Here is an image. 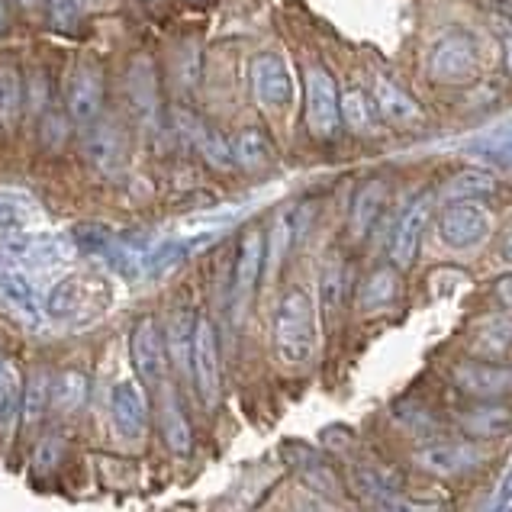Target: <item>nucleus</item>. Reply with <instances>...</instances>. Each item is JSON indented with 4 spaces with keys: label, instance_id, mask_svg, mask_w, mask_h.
<instances>
[{
    "label": "nucleus",
    "instance_id": "13",
    "mask_svg": "<svg viewBox=\"0 0 512 512\" xmlns=\"http://www.w3.org/2000/svg\"><path fill=\"white\" fill-rule=\"evenodd\" d=\"M261 268H265V236L258 229H248L242 242H239V255H236V274H232V303L242 313L248 300H252Z\"/></svg>",
    "mask_w": 512,
    "mask_h": 512
},
{
    "label": "nucleus",
    "instance_id": "19",
    "mask_svg": "<svg viewBox=\"0 0 512 512\" xmlns=\"http://www.w3.org/2000/svg\"><path fill=\"white\" fill-rule=\"evenodd\" d=\"M384 203H387V187H384V181H368V184L358 187L355 200H351V213H348V232H351V239H355V242L368 239V232L374 229L380 210H384Z\"/></svg>",
    "mask_w": 512,
    "mask_h": 512
},
{
    "label": "nucleus",
    "instance_id": "10",
    "mask_svg": "<svg viewBox=\"0 0 512 512\" xmlns=\"http://www.w3.org/2000/svg\"><path fill=\"white\" fill-rule=\"evenodd\" d=\"M413 461L419 471H426L429 477L455 480V477L471 474L484 458H480V451L467 442H429L416 451Z\"/></svg>",
    "mask_w": 512,
    "mask_h": 512
},
{
    "label": "nucleus",
    "instance_id": "8",
    "mask_svg": "<svg viewBox=\"0 0 512 512\" xmlns=\"http://www.w3.org/2000/svg\"><path fill=\"white\" fill-rule=\"evenodd\" d=\"M490 213L480 203H451V207L438 216V236L448 248H474L490 236Z\"/></svg>",
    "mask_w": 512,
    "mask_h": 512
},
{
    "label": "nucleus",
    "instance_id": "25",
    "mask_svg": "<svg viewBox=\"0 0 512 512\" xmlns=\"http://www.w3.org/2000/svg\"><path fill=\"white\" fill-rule=\"evenodd\" d=\"M397 294H400L397 271L380 268V271H374L368 281L361 284L358 303H361V310H384V306H390L393 300H397Z\"/></svg>",
    "mask_w": 512,
    "mask_h": 512
},
{
    "label": "nucleus",
    "instance_id": "20",
    "mask_svg": "<svg viewBox=\"0 0 512 512\" xmlns=\"http://www.w3.org/2000/svg\"><path fill=\"white\" fill-rule=\"evenodd\" d=\"M512 348V316H484L474 329V358L496 361Z\"/></svg>",
    "mask_w": 512,
    "mask_h": 512
},
{
    "label": "nucleus",
    "instance_id": "37",
    "mask_svg": "<svg viewBox=\"0 0 512 512\" xmlns=\"http://www.w3.org/2000/svg\"><path fill=\"white\" fill-rule=\"evenodd\" d=\"M49 4V17L55 29H71L78 20V4L75 0H46Z\"/></svg>",
    "mask_w": 512,
    "mask_h": 512
},
{
    "label": "nucleus",
    "instance_id": "45",
    "mask_svg": "<svg viewBox=\"0 0 512 512\" xmlns=\"http://www.w3.org/2000/svg\"><path fill=\"white\" fill-rule=\"evenodd\" d=\"M78 7H94V4H100V0H75Z\"/></svg>",
    "mask_w": 512,
    "mask_h": 512
},
{
    "label": "nucleus",
    "instance_id": "22",
    "mask_svg": "<svg viewBox=\"0 0 512 512\" xmlns=\"http://www.w3.org/2000/svg\"><path fill=\"white\" fill-rule=\"evenodd\" d=\"M496 190V174L487 168H464L445 184V197L451 203H477L480 197H490Z\"/></svg>",
    "mask_w": 512,
    "mask_h": 512
},
{
    "label": "nucleus",
    "instance_id": "40",
    "mask_svg": "<svg viewBox=\"0 0 512 512\" xmlns=\"http://www.w3.org/2000/svg\"><path fill=\"white\" fill-rule=\"evenodd\" d=\"M500 36H503V55H506V68H509V75H512V26H509V29L503 26V33H500Z\"/></svg>",
    "mask_w": 512,
    "mask_h": 512
},
{
    "label": "nucleus",
    "instance_id": "3",
    "mask_svg": "<svg viewBox=\"0 0 512 512\" xmlns=\"http://www.w3.org/2000/svg\"><path fill=\"white\" fill-rule=\"evenodd\" d=\"M248 84L258 100V107H265L271 113H284L294 104V75L281 55L274 52H258L248 62Z\"/></svg>",
    "mask_w": 512,
    "mask_h": 512
},
{
    "label": "nucleus",
    "instance_id": "39",
    "mask_svg": "<svg viewBox=\"0 0 512 512\" xmlns=\"http://www.w3.org/2000/svg\"><path fill=\"white\" fill-rule=\"evenodd\" d=\"M493 13H500V17L512 26V0H490Z\"/></svg>",
    "mask_w": 512,
    "mask_h": 512
},
{
    "label": "nucleus",
    "instance_id": "42",
    "mask_svg": "<svg viewBox=\"0 0 512 512\" xmlns=\"http://www.w3.org/2000/svg\"><path fill=\"white\" fill-rule=\"evenodd\" d=\"M493 512H512V490H509V493H506V500H503V503H500V506H496V509H493Z\"/></svg>",
    "mask_w": 512,
    "mask_h": 512
},
{
    "label": "nucleus",
    "instance_id": "24",
    "mask_svg": "<svg viewBox=\"0 0 512 512\" xmlns=\"http://www.w3.org/2000/svg\"><path fill=\"white\" fill-rule=\"evenodd\" d=\"M162 435H165V445L174 451V455H190V445H194V432H190V422L187 413L181 409V400L168 393V400L162 406Z\"/></svg>",
    "mask_w": 512,
    "mask_h": 512
},
{
    "label": "nucleus",
    "instance_id": "6",
    "mask_svg": "<svg viewBox=\"0 0 512 512\" xmlns=\"http://www.w3.org/2000/svg\"><path fill=\"white\" fill-rule=\"evenodd\" d=\"M451 380L471 400H506L512 393V368H506L500 361H484V358L461 361L451 371Z\"/></svg>",
    "mask_w": 512,
    "mask_h": 512
},
{
    "label": "nucleus",
    "instance_id": "44",
    "mask_svg": "<svg viewBox=\"0 0 512 512\" xmlns=\"http://www.w3.org/2000/svg\"><path fill=\"white\" fill-rule=\"evenodd\" d=\"M503 255L512 261V236H509V239H506V245H503Z\"/></svg>",
    "mask_w": 512,
    "mask_h": 512
},
{
    "label": "nucleus",
    "instance_id": "12",
    "mask_svg": "<svg viewBox=\"0 0 512 512\" xmlns=\"http://www.w3.org/2000/svg\"><path fill=\"white\" fill-rule=\"evenodd\" d=\"M104 110V75L94 62H81L68 81V116L75 123H94Z\"/></svg>",
    "mask_w": 512,
    "mask_h": 512
},
{
    "label": "nucleus",
    "instance_id": "7",
    "mask_svg": "<svg viewBox=\"0 0 512 512\" xmlns=\"http://www.w3.org/2000/svg\"><path fill=\"white\" fill-rule=\"evenodd\" d=\"M0 248L17 261L20 268H52V265H68L75 255V245L65 236H52V232H33V236H20L13 232Z\"/></svg>",
    "mask_w": 512,
    "mask_h": 512
},
{
    "label": "nucleus",
    "instance_id": "33",
    "mask_svg": "<svg viewBox=\"0 0 512 512\" xmlns=\"http://www.w3.org/2000/svg\"><path fill=\"white\" fill-rule=\"evenodd\" d=\"M129 91H133L136 110L145 116V120H152V113H155V75H152V65L145 62V58L133 62V84H129Z\"/></svg>",
    "mask_w": 512,
    "mask_h": 512
},
{
    "label": "nucleus",
    "instance_id": "27",
    "mask_svg": "<svg viewBox=\"0 0 512 512\" xmlns=\"http://www.w3.org/2000/svg\"><path fill=\"white\" fill-rule=\"evenodd\" d=\"M23 403V377L20 368L10 358H4L0 364V429H7L20 413Z\"/></svg>",
    "mask_w": 512,
    "mask_h": 512
},
{
    "label": "nucleus",
    "instance_id": "4",
    "mask_svg": "<svg viewBox=\"0 0 512 512\" xmlns=\"http://www.w3.org/2000/svg\"><path fill=\"white\" fill-rule=\"evenodd\" d=\"M339 87L323 65L306 68V129L316 139H332L339 133L342 110H339Z\"/></svg>",
    "mask_w": 512,
    "mask_h": 512
},
{
    "label": "nucleus",
    "instance_id": "34",
    "mask_svg": "<svg viewBox=\"0 0 512 512\" xmlns=\"http://www.w3.org/2000/svg\"><path fill=\"white\" fill-rule=\"evenodd\" d=\"M339 110H342V123L351 129V133H368L371 129V107L358 87H348V91L339 97Z\"/></svg>",
    "mask_w": 512,
    "mask_h": 512
},
{
    "label": "nucleus",
    "instance_id": "14",
    "mask_svg": "<svg viewBox=\"0 0 512 512\" xmlns=\"http://www.w3.org/2000/svg\"><path fill=\"white\" fill-rule=\"evenodd\" d=\"M458 426L467 438H500L512 432V406L503 400H474V406H467L458 413Z\"/></svg>",
    "mask_w": 512,
    "mask_h": 512
},
{
    "label": "nucleus",
    "instance_id": "43",
    "mask_svg": "<svg viewBox=\"0 0 512 512\" xmlns=\"http://www.w3.org/2000/svg\"><path fill=\"white\" fill-rule=\"evenodd\" d=\"M7 26V10H4V0H0V29Z\"/></svg>",
    "mask_w": 512,
    "mask_h": 512
},
{
    "label": "nucleus",
    "instance_id": "32",
    "mask_svg": "<svg viewBox=\"0 0 512 512\" xmlns=\"http://www.w3.org/2000/svg\"><path fill=\"white\" fill-rule=\"evenodd\" d=\"M319 297H323L326 313H335L342 306L345 297V261L342 258H329L319 274Z\"/></svg>",
    "mask_w": 512,
    "mask_h": 512
},
{
    "label": "nucleus",
    "instance_id": "5",
    "mask_svg": "<svg viewBox=\"0 0 512 512\" xmlns=\"http://www.w3.org/2000/svg\"><path fill=\"white\" fill-rule=\"evenodd\" d=\"M190 371H194V384L203 406L213 409L219 403V384H223V377H219V339L207 316H197L194 348H190Z\"/></svg>",
    "mask_w": 512,
    "mask_h": 512
},
{
    "label": "nucleus",
    "instance_id": "23",
    "mask_svg": "<svg viewBox=\"0 0 512 512\" xmlns=\"http://www.w3.org/2000/svg\"><path fill=\"white\" fill-rule=\"evenodd\" d=\"M274 158V149H271V139L261 133V129H242L232 142V162L245 171H261L268 168Z\"/></svg>",
    "mask_w": 512,
    "mask_h": 512
},
{
    "label": "nucleus",
    "instance_id": "11",
    "mask_svg": "<svg viewBox=\"0 0 512 512\" xmlns=\"http://www.w3.org/2000/svg\"><path fill=\"white\" fill-rule=\"evenodd\" d=\"M429 213H432V194H419L400 216V223L393 229V239H390V261L397 271L413 268L419 245H422V232L429 226Z\"/></svg>",
    "mask_w": 512,
    "mask_h": 512
},
{
    "label": "nucleus",
    "instance_id": "17",
    "mask_svg": "<svg viewBox=\"0 0 512 512\" xmlns=\"http://www.w3.org/2000/svg\"><path fill=\"white\" fill-rule=\"evenodd\" d=\"M91 290H97L91 277L68 274L58 284H52L46 300H42V310H46V316H52V319H78L84 313L87 300H91Z\"/></svg>",
    "mask_w": 512,
    "mask_h": 512
},
{
    "label": "nucleus",
    "instance_id": "1",
    "mask_svg": "<svg viewBox=\"0 0 512 512\" xmlns=\"http://www.w3.org/2000/svg\"><path fill=\"white\" fill-rule=\"evenodd\" d=\"M274 351L290 368H300L316 351V310L303 287H290L274 313Z\"/></svg>",
    "mask_w": 512,
    "mask_h": 512
},
{
    "label": "nucleus",
    "instance_id": "18",
    "mask_svg": "<svg viewBox=\"0 0 512 512\" xmlns=\"http://www.w3.org/2000/svg\"><path fill=\"white\" fill-rule=\"evenodd\" d=\"M371 97H374L377 113L384 116L387 123H393V126H416V123H422V107L403 91V87L393 84L390 78L377 75L371 81Z\"/></svg>",
    "mask_w": 512,
    "mask_h": 512
},
{
    "label": "nucleus",
    "instance_id": "21",
    "mask_svg": "<svg viewBox=\"0 0 512 512\" xmlns=\"http://www.w3.org/2000/svg\"><path fill=\"white\" fill-rule=\"evenodd\" d=\"M194 326H197V316L178 310L171 313L168 326H165V348H168V358L174 361V368L184 371L190 368V348H194Z\"/></svg>",
    "mask_w": 512,
    "mask_h": 512
},
{
    "label": "nucleus",
    "instance_id": "26",
    "mask_svg": "<svg viewBox=\"0 0 512 512\" xmlns=\"http://www.w3.org/2000/svg\"><path fill=\"white\" fill-rule=\"evenodd\" d=\"M52 406V377L49 371H36L29 377V384L23 387V403H20V413L26 426H36V422L46 416V409Z\"/></svg>",
    "mask_w": 512,
    "mask_h": 512
},
{
    "label": "nucleus",
    "instance_id": "30",
    "mask_svg": "<svg viewBox=\"0 0 512 512\" xmlns=\"http://www.w3.org/2000/svg\"><path fill=\"white\" fill-rule=\"evenodd\" d=\"M20 107H23V84H20L17 68L0 62V126L10 129L17 123Z\"/></svg>",
    "mask_w": 512,
    "mask_h": 512
},
{
    "label": "nucleus",
    "instance_id": "28",
    "mask_svg": "<svg viewBox=\"0 0 512 512\" xmlns=\"http://www.w3.org/2000/svg\"><path fill=\"white\" fill-rule=\"evenodd\" d=\"M297 239V216L294 213H281L274 219L271 226V236H268V245H265V261H268V271L274 274L277 268H281L284 255L290 252V245H294Z\"/></svg>",
    "mask_w": 512,
    "mask_h": 512
},
{
    "label": "nucleus",
    "instance_id": "29",
    "mask_svg": "<svg viewBox=\"0 0 512 512\" xmlns=\"http://www.w3.org/2000/svg\"><path fill=\"white\" fill-rule=\"evenodd\" d=\"M87 397V377L81 371H62L52 384V406L58 413H75Z\"/></svg>",
    "mask_w": 512,
    "mask_h": 512
},
{
    "label": "nucleus",
    "instance_id": "31",
    "mask_svg": "<svg viewBox=\"0 0 512 512\" xmlns=\"http://www.w3.org/2000/svg\"><path fill=\"white\" fill-rule=\"evenodd\" d=\"M194 245L197 242H184V239H171V242H162V245H155L149 248V252L142 255V271H149V274H165L171 271L174 265H181V261L194 252Z\"/></svg>",
    "mask_w": 512,
    "mask_h": 512
},
{
    "label": "nucleus",
    "instance_id": "2",
    "mask_svg": "<svg viewBox=\"0 0 512 512\" xmlns=\"http://www.w3.org/2000/svg\"><path fill=\"white\" fill-rule=\"evenodd\" d=\"M477 39L464 29H448L445 36H438L429 49V75L435 81H445V84H461L467 78H474L477 71Z\"/></svg>",
    "mask_w": 512,
    "mask_h": 512
},
{
    "label": "nucleus",
    "instance_id": "36",
    "mask_svg": "<svg viewBox=\"0 0 512 512\" xmlns=\"http://www.w3.org/2000/svg\"><path fill=\"white\" fill-rule=\"evenodd\" d=\"M364 503H368V512H432L429 506L416 503L413 496H406L400 487L368 493L364 496Z\"/></svg>",
    "mask_w": 512,
    "mask_h": 512
},
{
    "label": "nucleus",
    "instance_id": "46",
    "mask_svg": "<svg viewBox=\"0 0 512 512\" xmlns=\"http://www.w3.org/2000/svg\"><path fill=\"white\" fill-rule=\"evenodd\" d=\"M7 226V216H4V207H0V229Z\"/></svg>",
    "mask_w": 512,
    "mask_h": 512
},
{
    "label": "nucleus",
    "instance_id": "38",
    "mask_svg": "<svg viewBox=\"0 0 512 512\" xmlns=\"http://www.w3.org/2000/svg\"><path fill=\"white\" fill-rule=\"evenodd\" d=\"M493 294H496V300L506 306V310H512V274L500 277V281L493 284Z\"/></svg>",
    "mask_w": 512,
    "mask_h": 512
},
{
    "label": "nucleus",
    "instance_id": "41",
    "mask_svg": "<svg viewBox=\"0 0 512 512\" xmlns=\"http://www.w3.org/2000/svg\"><path fill=\"white\" fill-rule=\"evenodd\" d=\"M17 4H20L23 10H39L42 4H46V0H17Z\"/></svg>",
    "mask_w": 512,
    "mask_h": 512
},
{
    "label": "nucleus",
    "instance_id": "35",
    "mask_svg": "<svg viewBox=\"0 0 512 512\" xmlns=\"http://www.w3.org/2000/svg\"><path fill=\"white\" fill-rule=\"evenodd\" d=\"M194 142H197L200 155L207 158L213 168H232V165H236V162H232V145L219 133L203 129L200 123H194Z\"/></svg>",
    "mask_w": 512,
    "mask_h": 512
},
{
    "label": "nucleus",
    "instance_id": "16",
    "mask_svg": "<svg viewBox=\"0 0 512 512\" xmlns=\"http://www.w3.org/2000/svg\"><path fill=\"white\" fill-rule=\"evenodd\" d=\"M110 413L123 435H142L145 422H149V400H145L142 387L133 380H120L110 393Z\"/></svg>",
    "mask_w": 512,
    "mask_h": 512
},
{
    "label": "nucleus",
    "instance_id": "15",
    "mask_svg": "<svg viewBox=\"0 0 512 512\" xmlns=\"http://www.w3.org/2000/svg\"><path fill=\"white\" fill-rule=\"evenodd\" d=\"M84 155H87V162L100 171L120 168L126 158V136H123L120 123H113V120L97 123L94 120V126L87 129V136H84Z\"/></svg>",
    "mask_w": 512,
    "mask_h": 512
},
{
    "label": "nucleus",
    "instance_id": "9",
    "mask_svg": "<svg viewBox=\"0 0 512 512\" xmlns=\"http://www.w3.org/2000/svg\"><path fill=\"white\" fill-rule=\"evenodd\" d=\"M129 358H133L136 377L142 384H158L165 374V361H168V348H165V335L158 329L155 316H142L139 323L129 332Z\"/></svg>",
    "mask_w": 512,
    "mask_h": 512
}]
</instances>
